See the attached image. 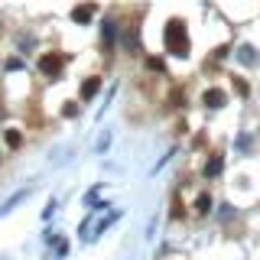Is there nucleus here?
Listing matches in <instances>:
<instances>
[{
    "label": "nucleus",
    "mask_w": 260,
    "mask_h": 260,
    "mask_svg": "<svg viewBox=\"0 0 260 260\" xmlns=\"http://www.w3.org/2000/svg\"><path fill=\"white\" fill-rule=\"evenodd\" d=\"M166 46H169V52H176V55L189 52V36H185L182 20H169V26H166Z\"/></svg>",
    "instance_id": "f257e3e1"
},
{
    "label": "nucleus",
    "mask_w": 260,
    "mask_h": 260,
    "mask_svg": "<svg viewBox=\"0 0 260 260\" xmlns=\"http://www.w3.org/2000/svg\"><path fill=\"white\" fill-rule=\"evenodd\" d=\"M39 72H43V75H49V78H55L59 72H62V55H59V52L43 55V59H39Z\"/></svg>",
    "instance_id": "f03ea898"
},
{
    "label": "nucleus",
    "mask_w": 260,
    "mask_h": 260,
    "mask_svg": "<svg viewBox=\"0 0 260 260\" xmlns=\"http://www.w3.org/2000/svg\"><path fill=\"white\" fill-rule=\"evenodd\" d=\"M225 101H228V95L221 91V88H208V91H205V104H208V108H221Z\"/></svg>",
    "instance_id": "7ed1b4c3"
},
{
    "label": "nucleus",
    "mask_w": 260,
    "mask_h": 260,
    "mask_svg": "<svg viewBox=\"0 0 260 260\" xmlns=\"http://www.w3.org/2000/svg\"><path fill=\"white\" fill-rule=\"evenodd\" d=\"M98 88H101V78H88V81H85V85H81V98H85V101H88V98H95L98 95Z\"/></svg>",
    "instance_id": "20e7f679"
},
{
    "label": "nucleus",
    "mask_w": 260,
    "mask_h": 260,
    "mask_svg": "<svg viewBox=\"0 0 260 260\" xmlns=\"http://www.w3.org/2000/svg\"><path fill=\"white\" fill-rule=\"evenodd\" d=\"M91 13H95V7H91V3H85V7H75V13H72V16H75V23H88V20H91Z\"/></svg>",
    "instance_id": "39448f33"
},
{
    "label": "nucleus",
    "mask_w": 260,
    "mask_h": 260,
    "mask_svg": "<svg viewBox=\"0 0 260 260\" xmlns=\"http://www.w3.org/2000/svg\"><path fill=\"white\" fill-rule=\"evenodd\" d=\"M218 169H221V156H215V160L208 162V169H205V176H218Z\"/></svg>",
    "instance_id": "423d86ee"
},
{
    "label": "nucleus",
    "mask_w": 260,
    "mask_h": 260,
    "mask_svg": "<svg viewBox=\"0 0 260 260\" xmlns=\"http://www.w3.org/2000/svg\"><path fill=\"white\" fill-rule=\"evenodd\" d=\"M7 143H10V146H20V133H16V130H7Z\"/></svg>",
    "instance_id": "0eeeda50"
},
{
    "label": "nucleus",
    "mask_w": 260,
    "mask_h": 260,
    "mask_svg": "<svg viewBox=\"0 0 260 260\" xmlns=\"http://www.w3.org/2000/svg\"><path fill=\"white\" fill-rule=\"evenodd\" d=\"M195 208H198V211H202V215H205V211H208V195H202V198H198V202H195Z\"/></svg>",
    "instance_id": "6e6552de"
}]
</instances>
